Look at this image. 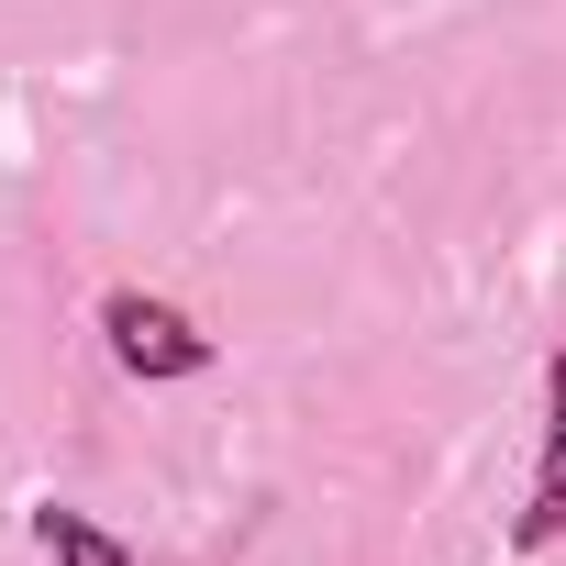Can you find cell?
Wrapping results in <instances>:
<instances>
[{"mask_svg":"<svg viewBox=\"0 0 566 566\" xmlns=\"http://www.w3.org/2000/svg\"><path fill=\"white\" fill-rule=\"evenodd\" d=\"M101 334H112V356H123L134 378H211V367H222V345H211L189 312L145 301V290H112V301H101Z\"/></svg>","mask_w":566,"mask_h":566,"instance_id":"cell-1","label":"cell"},{"mask_svg":"<svg viewBox=\"0 0 566 566\" xmlns=\"http://www.w3.org/2000/svg\"><path fill=\"white\" fill-rule=\"evenodd\" d=\"M34 544H45V566H134V544L101 533V522L67 511V500H34Z\"/></svg>","mask_w":566,"mask_h":566,"instance_id":"cell-2","label":"cell"},{"mask_svg":"<svg viewBox=\"0 0 566 566\" xmlns=\"http://www.w3.org/2000/svg\"><path fill=\"white\" fill-rule=\"evenodd\" d=\"M555 533H566V467H544V478H533V500H522V522H511V544H522V555H544Z\"/></svg>","mask_w":566,"mask_h":566,"instance_id":"cell-3","label":"cell"},{"mask_svg":"<svg viewBox=\"0 0 566 566\" xmlns=\"http://www.w3.org/2000/svg\"><path fill=\"white\" fill-rule=\"evenodd\" d=\"M544 467H566V345H555V378H544Z\"/></svg>","mask_w":566,"mask_h":566,"instance_id":"cell-4","label":"cell"}]
</instances>
